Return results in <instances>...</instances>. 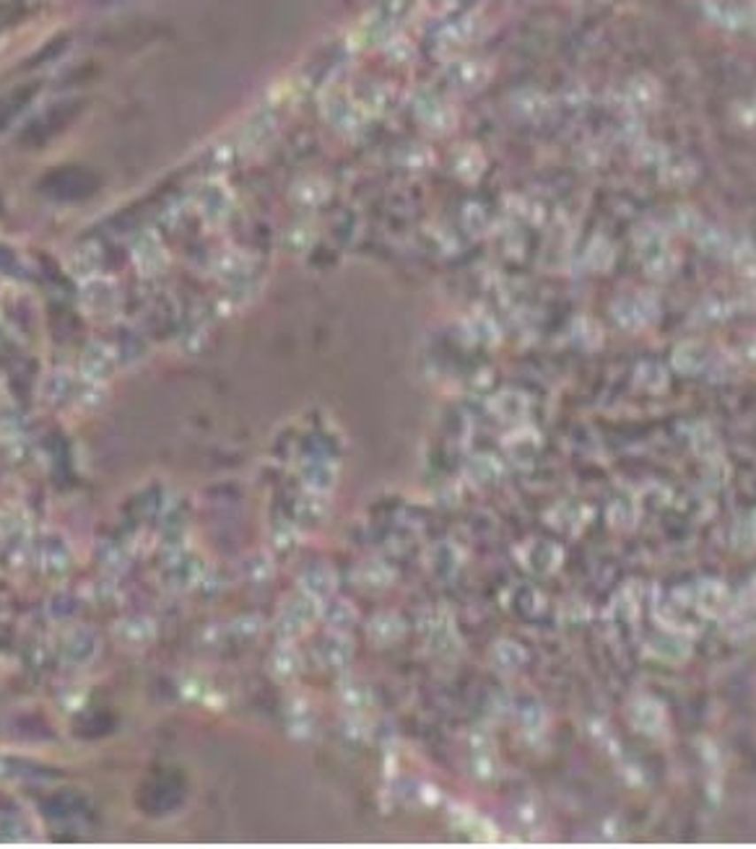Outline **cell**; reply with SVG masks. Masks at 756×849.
<instances>
[{
  "label": "cell",
  "mask_w": 756,
  "mask_h": 849,
  "mask_svg": "<svg viewBox=\"0 0 756 849\" xmlns=\"http://www.w3.org/2000/svg\"><path fill=\"white\" fill-rule=\"evenodd\" d=\"M635 247L644 273L652 281H668L676 273V252L668 244V234L660 224H642L635 232Z\"/></svg>",
  "instance_id": "cell-1"
},
{
  "label": "cell",
  "mask_w": 756,
  "mask_h": 849,
  "mask_svg": "<svg viewBox=\"0 0 756 849\" xmlns=\"http://www.w3.org/2000/svg\"><path fill=\"white\" fill-rule=\"evenodd\" d=\"M613 320L624 328V330H644L647 325H652L658 320V299L650 291H624L613 299Z\"/></svg>",
  "instance_id": "cell-2"
},
{
  "label": "cell",
  "mask_w": 756,
  "mask_h": 849,
  "mask_svg": "<svg viewBox=\"0 0 756 849\" xmlns=\"http://www.w3.org/2000/svg\"><path fill=\"white\" fill-rule=\"evenodd\" d=\"M320 608H322V603H318L315 598H310V595H305V592L299 590V592H297L291 600H286L283 608H281L279 621H276L281 639H286V642L302 639V637L315 626V621L320 618Z\"/></svg>",
  "instance_id": "cell-3"
},
{
  "label": "cell",
  "mask_w": 756,
  "mask_h": 849,
  "mask_svg": "<svg viewBox=\"0 0 756 849\" xmlns=\"http://www.w3.org/2000/svg\"><path fill=\"white\" fill-rule=\"evenodd\" d=\"M518 561L522 569H528L536 577H552L564 564V548L554 541L530 538L518 545Z\"/></svg>",
  "instance_id": "cell-4"
},
{
  "label": "cell",
  "mask_w": 756,
  "mask_h": 849,
  "mask_svg": "<svg viewBox=\"0 0 756 849\" xmlns=\"http://www.w3.org/2000/svg\"><path fill=\"white\" fill-rule=\"evenodd\" d=\"M424 634H427V644L429 650L439 657L455 655L460 650V637H458V629H455V621L452 614L447 608H429L424 614V623H421Z\"/></svg>",
  "instance_id": "cell-5"
},
{
  "label": "cell",
  "mask_w": 756,
  "mask_h": 849,
  "mask_svg": "<svg viewBox=\"0 0 756 849\" xmlns=\"http://www.w3.org/2000/svg\"><path fill=\"white\" fill-rule=\"evenodd\" d=\"M644 652L652 657V660H658V662L681 665V662H686V660L691 657V634L668 629V626H660V631H655V634L647 637Z\"/></svg>",
  "instance_id": "cell-6"
},
{
  "label": "cell",
  "mask_w": 756,
  "mask_h": 849,
  "mask_svg": "<svg viewBox=\"0 0 756 849\" xmlns=\"http://www.w3.org/2000/svg\"><path fill=\"white\" fill-rule=\"evenodd\" d=\"M629 722L647 737H663L668 733V712L655 696H635L629 704Z\"/></svg>",
  "instance_id": "cell-7"
},
{
  "label": "cell",
  "mask_w": 756,
  "mask_h": 849,
  "mask_svg": "<svg viewBox=\"0 0 756 849\" xmlns=\"http://www.w3.org/2000/svg\"><path fill=\"white\" fill-rule=\"evenodd\" d=\"M694 611H699L705 618H722L733 608V595L725 582L720 579H702L691 590Z\"/></svg>",
  "instance_id": "cell-8"
},
{
  "label": "cell",
  "mask_w": 756,
  "mask_h": 849,
  "mask_svg": "<svg viewBox=\"0 0 756 849\" xmlns=\"http://www.w3.org/2000/svg\"><path fill=\"white\" fill-rule=\"evenodd\" d=\"M299 478H302L305 491L330 497V491L338 483V465L328 460V458H322V455H312V458L299 463Z\"/></svg>",
  "instance_id": "cell-9"
},
{
  "label": "cell",
  "mask_w": 756,
  "mask_h": 849,
  "mask_svg": "<svg viewBox=\"0 0 756 849\" xmlns=\"http://www.w3.org/2000/svg\"><path fill=\"white\" fill-rule=\"evenodd\" d=\"M713 348L702 341H683L674 348V356H671V367L674 372L683 374V377H697V374H705L710 361H713Z\"/></svg>",
  "instance_id": "cell-10"
},
{
  "label": "cell",
  "mask_w": 756,
  "mask_h": 849,
  "mask_svg": "<svg viewBox=\"0 0 756 849\" xmlns=\"http://www.w3.org/2000/svg\"><path fill=\"white\" fill-rule=\"evenodd\" d=\"M489 411L494 413L497 421L507 426L525 424L528 413H530V400L525 392L520 390H502L489 400Z\"/></svg>",
  "instance_id": "cell-11"
},
{
  "label": "cell",
  "mask_w": 756,
  "mask_h": 849,
  "mask_svg": "<svg viewBox=\"0 0 756 849\" xmlns=\"http://www.w3.org/2000/svg\"><path fill=\"white\" fill-rule=\"evenodd\" d=\"M549 525L561 533V536H577L588 522H590V509L582 502L567 499V502L554 504L546 514Z\"/></svg>",
  "instance_id": "cell-12"
},
{
  "label": "cell",
  "mask_w": 756,
  "mask_h": 849,
  "mask_svg": "<svg viewBox=\"0 0 756 849\" xmlns=\"http://www.w3.org/2000/svg\"><path fill=\"white\" fill-rule=\"evenodd\" d=\"M320 662L328 668V670H346L354 660V647L349 642V634H341V631H328L322 637V642L318 644Z\"/></svg>",
  "instance_id": "cell-13"
},
{
  "label": "cell",
  "mask_w": 756,
  "mask_h": 849,
  "mask_svg": "<svg viewBox=\"0 0 756 849\" xmlns=\"http://www.w3.org/2000/svg\"><path fill=\"white\" fill-rule=\"evenodd\" d=\"M299 590L310 598H315L318 603H325L333 598L336 592V572L328 564H312L302 572L299 577Z\"/></svg>",
  "instance_id": "cell-14"
},
{
  "label": "cell",
  "mask_w": 756,
  "mask_h": 849,
  "mask_svg": "<svg viewBox=\"0 0 756 849\" xmlns=\"http://www.w3.org/2000/svg\"><path fill=\"white\" fill-rule=\"evenodd\" d=\"M338 698H341L346 714H349L354 722H361L364 714H366L369 706H372V691H369V686H366L364 681H359V678H343L341 686H338Z\"/></svg>",
  "instance_id": "cell-15"
},
{
  "label": "cell",
  "mask_w": 756,
  "mask_h": 849,
  "mask_svg": "<svg viewBox=\"0 0 756 849\" xmlns=\"http://www.w3.org/2000/svg\"><path fill=\"white\" fill-rule=\"evenodd\" d=\"M538 447H541V436L536 428L530 426H515L507 436H505V450L507 455L515 460V463H530L536 455H538Z\"/></svg>",
  "instance_id": "cell-16"
},
{
  "label": "cell",
  "mask_w": 756,
  "mask_h": 849,
  "mask_svg": "<svg viewBox=\"0 0 756 849\" xmlns=\"http://www.w3.org/2000/svg\"><path fill=\"white\" fill-rule=\"evenodd\" d=\"M502 475H505V465L497 455H489V452L486 455H474L466 463V478L476 489H486V486L499 483Z\"/></svg>",
  "instance_id": "cell-17"
},
{
  "label": "cell",
  "mask_w": 756,
  "mask_h": 849,
  "mask_svg": "<svg viewBox=\"0 0 756 849\" xmlns=\"http://www.w3.org/2000/svg\"><path fill=\"white\" fill-rule=\"evenodd\" d=\"M489 660H491V665H494L497 673H502V675H515V673L522 670V665H525V660H528V652L520 647L515 639H499V642H494V647H491V652H489Z\"/></svg>",
  "instance_id": "cell-18"
},
{
  "label": "cell",
  "mask_w": 756,
  "mask_h": 849,
  "mask_svg": "<svg viewBox=\"0 0 756 849\" xmlns=\"http://www.w3.org/2000/svg\"><path fill=\"white\" fill-rule=\"evenodd\" d=\"M689 444H691V452L705 460V463H715L722 458V444H720V436L715 434V428L710 424H694L689 431Z\"/></svg>",
  "instance_id": "cell-19"
},
{
  "label": "cell",
  "mask_w": 756,
  "mask_h": 849,
  "mask_svg": "<svg viewBox=\"0 0 756 849\" xmlns=\"http://www.w3.org/2000/svg\"><path fill=\"white\" fill-rule=\"evenodd\" d=\"M354 579H357V584H361L364 590H385V587L393 584L396 572H393L385 561H380V559H366V561H361L357 569H354Z\"/></svg>",
  "instance_id": "cell-20"
},
{
  "label": "cell",
  "mask_w": 756,
  "mask_h": 849,
  "mask_svg": "<svg viewBox=\"0 0 756 849\" xmlns=\"http://www.w3.org/2000/svg\"><path fill=\"white\" fill-rule=\"evenodd\" d=\"M471 764H474V772L481 779H494L499 774V759H497V751H494V743L489 735H478L471 743Z\"/></svg>",
  "instance_id": "cell-21"
},
{
  "label": "cell",
  "mask_w": 756,
  "mask_h": 849,
  "mask_svg": "<svg viewBox=\"0 0 756 849\" xmlns=\"http://www.w3.org/2000/svg\"><path fill=\"white\" fill-rule=\"evenodd\" d=\"M637 616H639L637 584H629V587H624V590L613 598V603H611V621H613V626L635 629Z\"/></svg>",
  "instance_id": "cell-22"
},
{
  "label": "cell",
  "mask_w": 756,
  "mask_h": 849,
  "mask_svg": "<svg viewBox=\"0 0 756 849\" xmlns=\"http://www.w3.org/2000/svg\"><path fill=\"white\" fill-rule=\"evenodd\" d=\"M366 634L377 647H390L403 637V618L398 614H377L369 621Z\"/></svg>",
  "instance_id": "cell-23"
},
{
  "label": "cell",
  "mask_w": 756,
  "mask_h": 849,
  "mask_svg": "<svg viewBox=\"0 0 756 849\" xmlns=\"http://www.w3.org/2000/svg\"><path fill=\"white\" fill-rule=\"evenodd\" d=\"M606 517H608V525L613 530H632L639 520V502L629 494H619L616 499H611V504H608Z\"/></svg>",
  "instance_id": "cell-24"
},
{
  "label": "cell",
  "mask_w": 756,
  "mask_h": 849,
  "mask_svg": "<svg viewBox=\"0 0 756 849\" xmlns=\"http://www.w3.org/2000/svg\"><path fill=\"white\" fill-rule=\"evenodd\" d=\"M320 616L325 618L328 631L349 634L357 623V608L349 600H325L320 608Z\"/></svg>",
  "instance_id": "cell-25"
},
{
  "label": "cell",
  "mask_w": 756,
  "mask_h": 849,
  "mask_svg": "<svg viewBox=\"0 0 756 849\" xmlns=\"http://www.w3.org/2000/svg\"><path fill=\"white\" fill-rule=\"evenodd\" d=\"M515 712H518L520 730L528 735V737L544 735L549 717H546V709H544V704H541L538 698H528V701L522 698L520 704H515Z\"/></svg>",
  "instance_id": "cell-26"
},
{
  "label": "cell",
  "mask_w": 756,
  "mask_h": 849,
  "mask_svg": "<svg viewBox=\"0 0 756 849\" xmlns=\"http://www.w3.org/2000/svg\"><path fill=\"white\" fill-rule=\"evenodd\" d=\"M725 634H728V639L730 642H736V644H741V647H749V644H756V618L752 614H746V611H728L725 614Z\"/></svg>",
  "instance_id": "cell-27"
},
{
  "label": "cell",
  "mask_w": 756,
  "mask_h": 849,
  "mask_svg": "<svg viewBox=\"0 0 756 849\" xmlns=\"http://www.w3.org/2000/svg\"><path fill=\"white\" fill-rule=\"evenodd\" d=\"M315 709H312V704L307 701V698H302V696H297L294 701H291V706H289V725H291V733L297 735V737H310V735L315 733Z\"/></svg>",
  "instance_id": "cell-28"
},
{
  "label": "cell",
  "mask_w": 756,
  "mask_h": 849,
  "mask_svg": "<svg viewBox=\"0 0 756 849\" xmlns=\"http://www.w3.org/2000/svg\"><path fill=\"white\" fill-rule=\"evenodd\" d=\"M635 385L644 392H663L668 387V367L660 361H642L635 369Z\"/></svg>",
  "instance_id": "cell-29"
},
{
  "label": "cell",
  "mask_w": 756,
  "mask_h": 849,
  "mask_svg": "<svg viewBox=\"0 0 756 849\" xmlns=\"http://www.w3.org/2000/svg\"><path fill=\"white\" fill-rule=\"evenodd\" d=\"M660 174L668 185H676V188H686L694 182L697 177V164L686 156H668L660 166Z\"/></svg>",
  "instance_id": "cell-30"
},
{
  "label": "cell",
  "mask_w": 756,
  "mask_h": 849,
  "mask_svg": "<svg viewBox=\"0 0 756 849\" xmlns=\"http://www.w3.org/2000/svg\"><path fill=\"white\" fill-rule=\"evenodd\" d=\"M697 242H699V247L707 252V255H715V258H728V252H730V244H733V239L728 236V234L722 232L720 227H710V224H702L699 229H697Z\"/></svg>",
  "instance_id": "cell-31"
},
{
  "label": "cell",
  "mask_w": 756,
  "mask_h": 849,
  "mask_svg": "<svg viewBox=\"0 0 756 849\" xmlns=\"http://www.w3.org/2000/svg\"><path fill=\"white\" fill-rule=\"evenodd\" d=\"M613 258H616L613 244H611L606 236H600V234L593 236V242H590V244H588V250H585V263H588V268L596 273L611 271Z\"/></svg>",
  "instance_id": "cell-32"
},
{
  "label": "cell",
  "mask_w": 756,
  "mask_h": 849,
  "mask_svg": "<svg viewBox=\"0 0 756 849\" xmlns=\"http://www.w3.org/2000/svg\"><path fill=\"white\" fill-rule=\"evenodd\" d=\"M299 670H302V655H299V650H297L291 642L283 639V644L274 652V673H276L279 678H283V681H289V678L299 675Z\"/></svg>",
  "instance_id": "cell-33"
},
{
  "label": "cell",
  "mask_w": 756,
  "mask_h": 849,
  "mask_svg": "<svg viewBox=\"0 0 756 849\" xmlns=\"http://www.w3.org/2000/svg\"><path fill=\"white\" fill-rule=\"evenodd\" d=\"M728 258L733 260L736 271L741 273L744 278H752V281H756V244H752L749 239L733 242V244H730Z\"/></svg>",
  "instance_id": "cell-34"
},
{
  "label": "cell",
  "mask_w": 756,
  "mask_h": 849,
  "mask_svg": "<svg viewBox=\"0 0 756 849\" xmlns=\"http://www.w3.org/2000/svg\"><path fill=\"white\" fill-rule=\"evenodd\" d=\"M733 309L736 305L733 302H728V299H705L697 312H694V322H699V325H715V322H722V320H728L730 314H733Z\"/></svg>",
  "instance_id": "cell-35"
},
{
  "label": "cell",
  "mask_w": 756,
  "mask_h": 849,
  "mask_svg": "<svg viewBox=\"0 0 756 849\" xmlns=\"http://www.w3.org/2000/svg\"><path fill=\"white\" fill-rule=\"evenodd\" d=\"M713 382H730L733 377L741 374V359L733 353H715L707 372H705Z\"/></svg>",
  "instance_id": "cell-36"
},
{
  "label": "cell",
  "mask_w": 756,
  "mask_h": 849,
  "mask_svg": "<svg viewBox=\"0 0 756 849\" xmlns=\"http://www.w3.org/2000/svg\"><path fill=\"white\" fill-rule=\"evenodd\" d=\"M466 330H468L471 341H476V343H497L499 341L497 322L489 314H483V312H478V314L466 320Z\"/></svg>",
  "instance_id": "cell-37"
},
{
  "label": "cell",
  "mask_w": 756,
  "mask_h": 849,
  "mask_svg": "<svg viewBox=\"0 0 756 849\" xmlns=\"http://www.w3.org/2000/svg\"><path fill=\"white\" fill-rule=\"evenodd\" d=\"M455 821H458V826H460L463 831H468L474 839H486V842H489V839L497 837V834H494V826H491L486 818H481L478 813L468 811V808H463V811L458 808V811H455Z\"/></svg>",
  "instance_id": "cell-38"
},
{
  "label": "cell",
  "mask_w": 756,
  "mask_h": 849,
  "mask_svg": "<svg viewBox=\"0 0 756 849\" xmlns=\"http://www.w3.org/2000/svg\"><path fill=\"white\" fill-rule=\"evenodd\" d=\"M328 512V497L322 494H312V491H305V497L297 502V514L305 520V522H320Z\"/></svg>",
  "instance_id": "cell-39"
},
{
  "label": "cell",
  "mask_w": 756,
  "mask_h": 849,
  "mask_svg": "<svg viewBox=\"0 0 756 849\" xmlns=\"http://www.w3.org/2000/svg\"><path fill=\"white\" fill-rule=\"evenodd\" d=\"M730 545L738 551V553H754L756 551V528L749 517L738 520L733 533H730Z\"/></svg>",
  "instance_id": "cell-40"
},
{
  "label": "cell",
  "mask_w": 756,
  "mask_h": 849,
  "mask_svg": "<svg viewBox=\"0 0 756 849\" xmlns=\"http://www.w3.org/2000/svg\"><path fill=\"white\" fill-rule=\"evenodd\" d=\"M572 336H575V341L582 348H598L600 341H603L600 325H598L596 320H590V317H580V320L575 322V328H572Z\"/></svg>",
  "instance_id": "cell-41"
},
{
  "label": "cell",
  "mask_w": 756,
  "mask_h": 849,
  "mask_svg": "<svg viewBox=\"0 0 756 849\" xmlns=\"http://www.w3.org/2000/svg\"><path fill=\"white\" fill-rule=\"evenodd\" d=\"M518 590L522 598L513 600L510 606H513L518 614H522V616H536V614L544 608V595H541L536 587H530V584H518Z\"/></svg>",
  "instance_id": "cell-42"
},
{
  "label": "cell",
  "mask_w": 756,
  "mask_h": 849,
  "mask_svg": "<svg viewBox=\"0 0 756 849\" xmlns=\"http://www.w3.org/2000/svg\"><path fill=\"white\" fill-rule=\"evenodd\" d=\"M455 169H458V174H460L463 180L474 182L478 174L483 172V156L478 154V151H474V149L460 151L458 158H455Z\"/></svg>",
  "instance_id": "cell-43"
},
{
  "label": "cell",
  "mask_w": 756,
  "mask_h": 849,
  "mask_svg": "<svg viewBox=\"0 0 756 849\" xmlns=\"http://www.w3.org/2000/svg\"><path fill=\"white\" fill-rule=\"evenodd\" d=\"M328 195H330V185H328V182H322V180H315V177L305 180V182L297 188V197H299V203H305V205L322 203Z\"/></svg>",
  "instance_id": "cell-44"
},
{
  "label": "cell",
  "mask_w": 756,
  "mask_h": 849,
  "mask_svg": "<svg viewBox=\"0 0 756 849\" xmlns=\"http://www.w3.org/2000/svg\"><path fill=\"white\" fill-rule=\"evenodd\" d=\"M741 361L754 364L756 367V333H752V336L744 341V346H741Z\"/></svg>",
  "instance_id": "cell-45"
},
{
  "label": "cell",
  "mask_w": 756,
  "mask_h": 849,
  "mask_svg": "<svg viewBox=\"0 0 756 849\" xmlns=\"http://www.w3.org/2000/svg\"><path fill=\"white\" fill-rule=\"evenodd\" d=\"M749 598H752V606L756 608V577L752 579V587H749Z\"/></svg>",
  "instance_id": "cell-46"
},
{
  "label": "cell",
  "mask_w": 756,
  "mask_h": 849,
  "mask_svg": "<svg viewBox=\"0 0 756 849\" xmlns=\"http://www.w3.org/2000/svg\"><path fill=\"white\" fill-rule=\"evenodd\" d=\"M749 520L754 522V528H756V509H754V512H752V514H749Z\"/></svg>",
  "instance_id": "cell-47"
}]
</instances>
